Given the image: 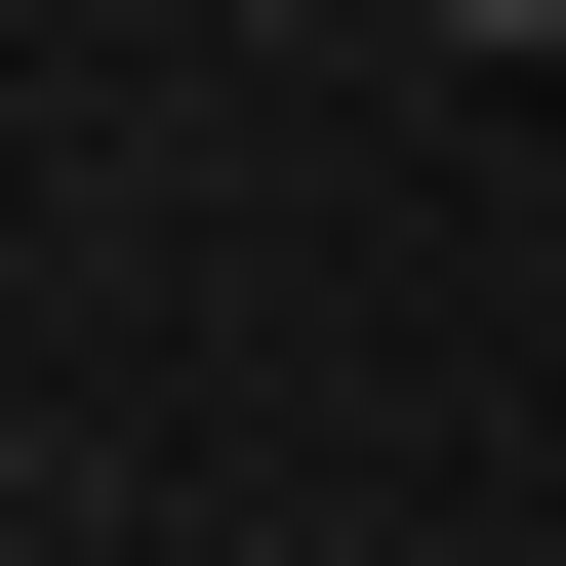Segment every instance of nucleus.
Listing matches in <instances>:
<instances>
[{
  "instance_id": "f257e3e1",
  "label": "nucleus",
  "mask_w": 566,
  "mask_h": 566,
  "mask_svg": "<svg viewBox=\"0 0 566 566\" xmlns=\"http://www.w3.org/2000/svg\"><path fill=\"white\" fill-rule=\"evenodd\" d=\"M405 41H566V0H405Z\"/></svg>"
}]
</instances>
